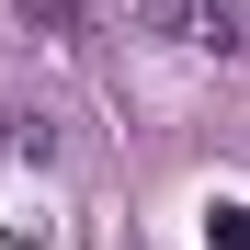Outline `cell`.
<instances>
[{"mask_svg":"<svg viewBox=\"0 0 250 250\" xmlns=\"http://www.w3.org/2000/svg\"><path fill=\"white\" fill-rule=\"evenodd\" d=\"M12 159H57V125L46 114H12Z\"/></svg>","mask_w":250,"mask_h":250,"instance_id":"3","label":"cell"},{"mask_svg":"<svg viewBox=\"0 0 250 250\" xmlns=\"http://www.w3.org/2000/svg\"><path fill=\"white\" fill-rule=\"evenodd\" d=\"M12 23L46 34V46H80V34H91V0H12Z\"/></svg>","mask_w":250,"mask_h":250,"instance_id":"2","label":"cell"},{"mask_svg":"<svg viewBox=\"0 0 250 250\" xmlns=\"http://www.w3.org/2000/svg\"><path fill=\"white\" fill-rule=\"evenodd\" d=\"M137 23L159 34V46H182V57H239L250 46L239 0H137Z\"/></svg>","mask_w":250,"mask_h":250,"instance_id":"1","label":"cell"},{"mask_svg":"<svg viewBox=\"0 0 250 250\" xmlns=\"http://www.w3.org/2000/svg\"><path fill=\"white\" fill-rule=\"evenodd\" d=\"M205 250H250V205H216L205 216Z\"/></svg>","mask_w":250,"mask_h":250,"instance_id":"4","label":"cell"}]
</instances>
